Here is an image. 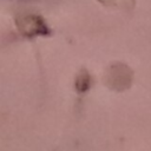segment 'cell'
<instances>
[{"label":"cell","instance_id":"3","mask_svg":"<svg viewBox=\"0 0 151 151\" xmlns=\"http://www.w3.org/2000/svg\"><path fill=\"white\" fill-rule=\"evenodd\" d=\"M91 85V77L90 74L87 73V71L85 70H81L80 73L77 76V79H76V88L79 93H83V92H86L88 90Z\"/></svg>","mask_w":151,"mask_h":151},{"label":"cell","instance_id":"1","mask_svg":"<svg viewBox=\"0 0 151 151\" xmlns=\"http://www.w3.org/2000/svg\"><path fill=\"white\" fill-rule=\"evenodd\" d=\"M17 26L21 33L26 37L34 35H46L50 34V29L41 17L34 14H27L19 17L17 20Z\"/></svg>","mask_w":151,"mask_h":151},{"label":"cell","instance_id":"2","mask_svg":"<svg viewBox=\"0 0 151 151\" xmlns=\"http://www.w3.org/2000/svg\"><path fill=\"white\" fill-rule=\"evenodd\" d=\"M131 71L126 65L114 64L109 70V83L117 90L125 88L131 83Z\"/></svg>","mask_w":151,"mask_h":151}]
</instances>
